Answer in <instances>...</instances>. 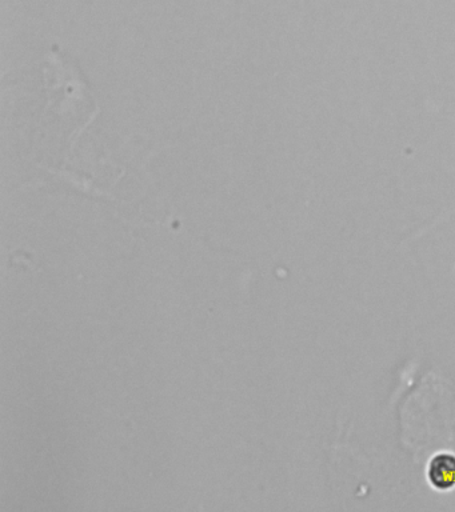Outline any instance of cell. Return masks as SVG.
I'll use <instances>...</instances> for the list:
<instances>
[{
  "label": "cell",
  "instance_id": "cell-1",
  "mask_svg": "<svg viewBox=\"0 0 455 512\" xmlns=\"http://www.w3.org/2000/svg\"><path fill=\"white\" fill-rule=\"evenodd\" d=\"M430 487L437 492H450L455 488V455L453 452H438L431 456L426 468Z\"/></svg>",
  "mask_w": 455,
  "mask_h": 512
}]
</instances>
